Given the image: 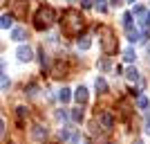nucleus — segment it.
<instances>
[{"instance_id": "obj_1", "label": "nucleus", "mask_w": 150, "mask_h": 144, "mask_svg": "<svg viewBox=\"0 0 150 144\" xmlns=\"http://www.w3.org/2000/svg\"><path fill=\"white\" fill-rule=\"evenodd\" d=\"M83 16L76 9H67V11L63 14V32L67 34V36H79L83 29Z\"/></svg>"}, {"instance_id": "obj_2", "label": "nucleus", "mask_w": 150, "mask_h": 144, "mask_svg": "<svg viewBox=\"0 0 150 144\" xmlns=\"http://www.w3.org/2000/svg\"><path fill=\"white\" fill-rule=\"evenodd\" d=\"M54 20H56V9H54V7H50V5H43V7L36 11V16H34V27L43 32V29H47Z\"/></svg>"}, {"instance_id": "obj_3", "label": "nucleus", "mask_w": 150, "mask_h": 144, "mask_svg": "<svg viewBox=\"0 0 150 144\" xmlns=\"http://www.w3.org/2000/svg\"><path fill=\"white\" fill-rule=\"evenodd\" d=\"M99 36H101V45H103V52H105V54H114V52H117V38H114L112 27L101 25V27H99Z\"/></svg>"}, {"instance_id": "obj_4", "label": "nucleus", "mask_w": 150, "mask_h": 144, "mask_svg": "<svg viewBox=\"0 0 150 144\" xmlns=\"http://www.w3.org/2000/svg\"><path fill=\"white\" fill-rule=\"evenodd\" d=\"M9 5H11V16H18V18H25V14H27V5H25V0H9Z\"/></svg>"}, {"instance_id": "obj_5", "label": "nucleus", "mask_w": 150, "mask_h": 144, "mask_svg": "<svg viewBox=\"0 0 150 144\" xmlns=\"http://www.w3.org/2000/svg\"><path fill=\"white\" fill-rule=\"evenodd\" d=\"M16 57H18L20 61H31V50L27 45H20L18 50H16Z\"/></svg>"}, {"instance_id": "obj_6", "label": "nucleus", "mask_w": 150, "mask_h": 144, "mask_svg": "<svg viewBox=\"0 0 150 144\" xmlns=\"http://www.w3.org/2000/svg\"><path fill=\"white\" fill-rule=\"evenodd\" d=\"M99 122H101V126H103V128H108V131L114 126V119H112V115H110V113H101Z\"/></svg>"}, {"instance_id": "obj_7", "label": "nucleus", "mask_w": 150, "mask_h": 144, "mask_svg": "<svg viewBox=\"0 0 150 144\" xmlns=\"http://www.w3.org/2000/svg\"><path fill=\"white\" fill-rule=\"evenodd\" d=\"M74 99L79 101L81 106H83V104H88V88H83V86H81V88L74 92Z\"/></svg>"}, {"instance_id": "obj_8", "label": "nucleus", "mask_w": 150, "mask_h": 144, "mask_svg": "<svg viewBox=\"0 0 150 144\" xmlns=\"http://www.w3.org/2000/svg\"><path fill=\"white\" fill-rule=\"evenodd\" d=\"M67 63H61V61H58L56 63V68H54V70H52V75H54V77H65V75H67Z\"/></svg>"}, {"instance_id": "obj_9", "label": "nucleus", "mask_w": 150, "mask_h": 144, "mask_svg": "<svg viewBox=\"0 0 150 144\" xmlns=\"http://www.w3.org/2000/svg\"><path fill=\"white\" fill-rule=\"evenodd\" d=\"M31 138H34V140H45V138H47V128H43V126H34Z\"/></svg>"}, {"instance_id": "obj_10", "label": "nucleus", "mask_w": 150, "mask_h": 144, "mask_svg": "<svg viewBox=\"0 0 150 144\" xmlns=\"http://www.w3.org/2000/svg\"><path fill=\"white\" fill-rule=\"evenodd\" d=\"M11 38H13V41H18V43H20V41H25V38H27V32L23 29V27H16V29L11 32Z\"/></svg>"}, {"instance_id": "obj_11", "label": "nucleus", "mask_w": 150, "mask_h": 144, "mask_svg": "<svg viewBox=\"0 0 150 144\" xmlns=\"http://www.w3.org/2000/svg\"><path fill=\"white\" fill-rule=\"evenodd\" d=\"M94 86H96L99 95H105V92H108V83H105V79H101V77H96V81H94Z\"/></svg>"}, {"instance_id": "obj_12", "label": "nucleus", "mask_w": 150, "mask_h": 144, "mask_svg": "<svg viewBox=\"0 0 150 144\" xmlns=\"http://www.w3.org/2000/svg\"><path fill=\"white\" fill-rule=\"evenodd\" d=\"M11 25H13V16H11V14H5V16L0 18V27H5V29H7V27H11Z\"/></svg>"}, {"instance_id": "obj_13", "label": "nucleus", "mask_w": 150, "mask_h": 144, "mask_svg": "<svg viewBox=\"0 0 150 144\" xmlns=\"http://www.w3.org/2000/svg\"><path fill=\"white\" fill-rule=\"evenodd\" d=\"M128 41H130V43H139V41H144V38H141V34H139L137 29H130L128 32Z\"/></svg>"}, {"instance_id": "obj_14", "label": "nucleus", "mask_w": 150, "mask_h": 144, "mask_svg": "<svg viewBox=\"0 0 150 144\" xmlns=\"http://www.w3.org/2000/svg\"><path fill=\"white\" fill-rule=\"evenodd\" d=\"M125 77H128L130 81H139V72H137V68H128V70H125Z\"/></svg>"}, {"instance_id": "obj_15", "label": "nucleus", "mask_w": 150, "mask_h": 144, "mask_svg": "<svg viewBox=\"0 0 150 144\" xmlns=\"http://www.w3.org/2000/svg\"><path fill=\"white\" fill-rule=\"evenodd\" d=\"M69 97H72V95H69V88H63L61 92H58V99H61L63 104H65V101H69Z\"/></svg>"}, {"instance_id": "obj_16", "label": "nucleus", "mask_w": 150, "mask_h": 144, "mask_svg": "<svg viewBox=\"0 0 150 144\" xmlns=\"http://www.w3.org/2000/svg\"><path fill=\"white\" fill-rule=\"evenodd\" d=\"M123 59H125V61H128V63H130V61H134V59H137V54H134V50H132V47H128V50L123 52Z\"/></svg>"}, {"instance_id": "obj_17", "label": "nucleus", "mask_w": 150, "mask_h": 144, "mask_svg": "<svg viewBox=\"0 0 150 144\" xmlns=\"http://www.w3.org/2000/svg\"><path fill=\"white\" fill-rule=\"evenodd\" d=\"M123 27L128 32L132 29V14H123Z\"/></svg>"}, {"instance_id": "obj_18", "label": "nucleus", "mask_w": 150, "mask_h": 144, "mask_svg": "<svg viewBox=\"0 0 150 144\" xmlns=\"http://www.w3.org/2000/svg\"><path fill=\"white\" fill-rule=\"evenodd\" d=\"M119 108H121V115H123V117L130 115V106H128V101H119Z\"/></svg>"}, {"instance_id": "obj_19", "label": "nucleus", "mask_w": 150, "mask_h": 144, "mask_svg": "<svg viewBox=\"0 0 150 144\" xmlns=\"http://www.w3.org/2000/svg\"><path fill=\"white\" fill-rule=\"evenodd\" d=\"M72 119H74V122H83V110L81 108H74V110H72Z\"/></svg>"}, {"instance_id": "obj_20", "label": "nucleus", "mask_w": 150, "mask_h": 144, "mask_svg": "<svg viewBox=\"0 0 150 144\" xmlns=\"http://www.w3.org/2000/svg\"><path fill=\"white\" fill-rule=\"evenodd\" d=\"M137 106H139V108H148V97L139 95V97H137Z\"/></svg>"}, {"instance_id": "obj_21", "label": "nucleus", "mask_w": 150, "mask_h": 144, "mask_svg": "<svg viewBox=\"0 0 150 144\" xmlns=\"http://www.w3.org/2000/svg\"><path fill=\"white\" fill-rule=\"evenodd\" d=\"M90 45H92V41H90V38H83V41L79 38V50H88Z\"/></svg>"}, {"instance_id": "obj_22", "label": "nucleus", "mask_w": 150, "mask_h": 144, "mask_svg": "<svg viewBox=\"0 0 150 144\" xmlns=\"http://www.w3.org/2000/svg\"><path fill=\"white\" fill-rule=\"evenodd\" d=\"M40 63H43V68H45V65H50V59H47L45 50H40Z\"/></svg>"}, {"instance_id": "obj_23", "label": "nucleus", "mask_w": 150, "mask_h": 144, "mask_svg": "<svg viewBox=\"0 0 150 144\" xmlns=\"http://www.w3.org/2000/svg\"><path fill=\"white\" fill-rule=\"evenodd\" d=\"M96 9L103 14V11H105V2H103V0H96Z\"/></svg>"}, {"instance_id": "obj_24", "label": "nucleus", "mask_w": 150, "mask_h": 144, "mask_svg": "<svg viewBox=\"0 0 150 144\" xmlns=\"http://www.w3.org/2000/svg\"><path fill=\"white\" fill-rule=\"evenodd\" d=\"M25 115H27V108H18V117L23 119V117H25Z\"/></svg>"}, {"instance_id": "obj_25", "label": "nucleus", "mask_w": 150, "mask_h": 144, "mask_svg": "<svg viewBox=\"0 0 150 144\" xmlns=\"http://www.w3.org/2000/svg\"><path fill=\"white\" fill-rule=\"evenodd\" d=\"M110 2H112L114 7H121V5H123V0H110Z\"/></svg>"}, {"instance_id": "obj_26", "label": "nucleus", "mask_w": 150, "mask_h": 144, "mask_svg": "<svg viewBox=\"0 0 150 144\" xmlns=\"http://www.w3.org/2000/svg\"><path fill=\"white\" fill-rule=\"evenodd\" d=\"M2 133H5V122L0 119V138H2Z\"/></svg>"}, {"instance_id": "obj_27", "label": "nucleus", "mask_w": 150, "mask_h": 144, "mask_svg": "<svg viewBox=\"0 0 150 144\" xmlns=\"http://www.w3.org/2000/svg\"><path fill=\"white\" fill-rule=\"evenodd\" d=\"M146 133H148V135H150V117L146 119Z\"/></svg>"}, {"instance_id": "obj_28", "label": "nucleus", "mask_w": 150, "mask_h": 144, "mask_svg": "<svg viewBox=\"0 0 150 144\" xmlns=\"http://www.w3.org/2000/svg\"><path fill=\"white\" fill-rule=\"evenodd\" d=\"M2 68H5V61H0V79H2Z\"/></svg>"}, {"instance_id": "obj_29", "label": "nucleus", "mask_w": 150, "mask_h": 144, "mask_svg": "<svg viewBox=\"0 0 150 144\" xmlns=\"http://www.w3.org/2000/svg\"><path fill=\"white\" fill-rule=\"evenodd\" d=\"M128 2H137V0H128Z\"/></svg>"}, {"instance_id": "obj_30", "label": "nucleus", "mask_w": 150, "mask_h": 144, "mask_svg": "<svg viewBox=\"0 0 150 144\" xmlns=\"http://www.w3.org/2000/svg\"><path fill=\"white\" fill-rule=\"evenodd\" d=\"M148 23H150V14H148Z\"/></svg>"}, {"instance_id": "obj_31", "label": "nucleus", "mask_w": 150, "mask_h": 144, "mask_svg": "<svg viewBox=\"0 0 150 144\" xmlns=\"http://www.w3.org/2000/svg\"><path fill=\"white\" fill-rule=\"evenodd\" d=\"M137 144H144V142H137Z\"/></svg>"}]
</instances>
